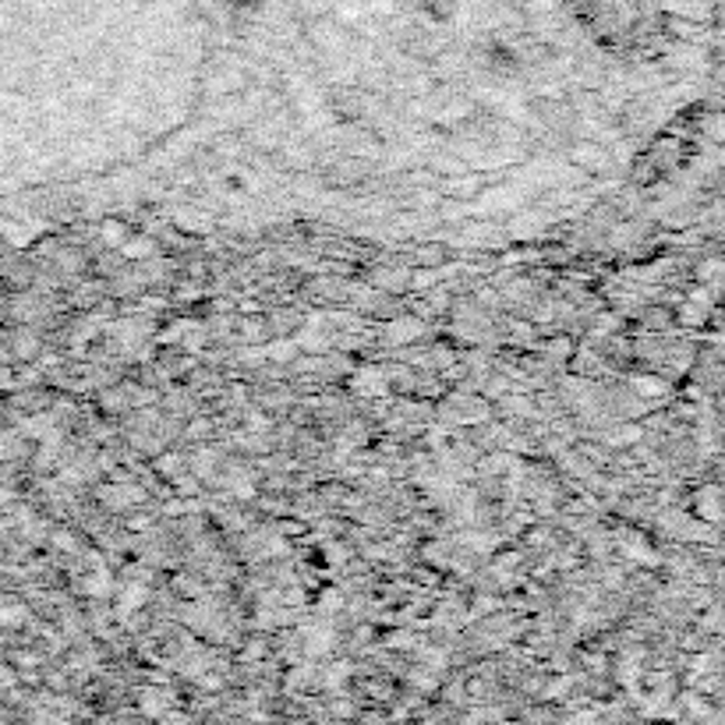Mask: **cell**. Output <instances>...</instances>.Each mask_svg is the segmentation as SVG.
Returning <instances> with one entry per match:
<instances>
[{
    "instance_id": "6da1fadb",
    "label": "cell",
    "mask_w": 725,
    "mask_h": 725,
    "mask_svg": "<svg viewBox=\"0 0 725 725\" xmlns=\"http://www.w3.org/2000/svg\"><path fill=\"white\" fill-rule=\"evenodd\" d=\"M570 160L577 163V167H584L587 174H609L616 163H612V156H609V149L601 145V142H581V145H573L570 149Z\"/></svg>"
},
{
    "instance_id": "7a4b0ae2",
    "label": "cell",
    "mask_w": 725,
    "mask_h": 725,
    "mask_svg": "<svg viewBox=\"0 0 725 725\" xmlns=\"http://www.w3.org/2000/svg\"><path fill=\"white\" fill-rule=\"evenodd\" d=\"M440 191L449 195V199H475L481 191V177H449Z\"/></svg>"
}]
</instances>
